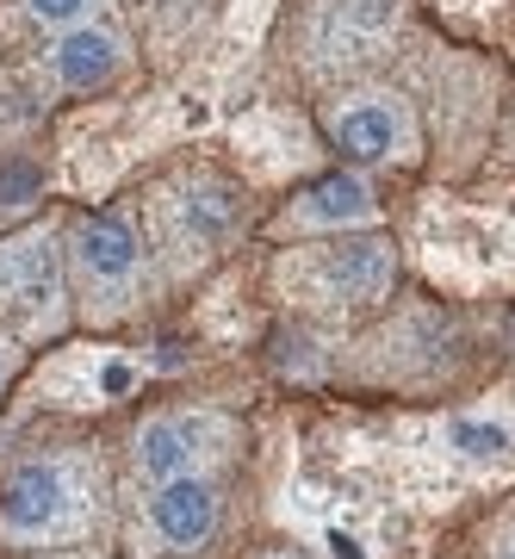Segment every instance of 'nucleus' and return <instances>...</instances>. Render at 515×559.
<instances>
[{
  "label": "nucleus",
  "instance_id": "nucleus-11",
  "mask_svg": "<svg viewBox=\"0 0 515 559\" xmlns=\"http://www.w3.org/2000/svg\"><path fill=\"white\" fill-rule=\"evenodd\" d=\"M25 367V348L13 336H0V404H7V392H13V380H20Z\"/></svg>",
  "mask_w": 515,
  "mask_h": 559
},
{
  "label": "nucleus",
  "instance_id": "nucleus-14",
  "mask_svg": "<svg viewBox=\"0 0 515 559\" xmlns=\"http://www.w3.org/2000/svg\"><path fill=\"white\" fill-rule=\"evenodd\" d=\"M255 559H304V554H292V547H267V554H255Z\"/></svg>",
  "mask_w": 515,
  "mask_h": 559
},
{
  "label": "nucleus",
  "instance_id": "nucleus-2",
  "mask_svg": "<svg viewBox=\"0 0 515 559\" xmlns=\"http://www.w3.org/2000/svg\"><path fill=\"white\" fill-rule=\"evenodd\" d=\"M75 318L69 305V261L50 224H32L20 237L0 242V330L13 342L62 336Z\"/></svg>",
  "mask_w": 515,
  "mask_h": 559
},
{
  "label": "nucleus",
  "instance_id": "nucleus-8",
  "mask_svg": "<svg viewBox=\"0 0 515 559\" xmlns=\"http://www.w3.org/2000/svg\"><path fill=\"white\" fill-rule=\"evenodd\" d=\"M323 280H330V293L348 305H367L385 293V280H392V249L385 242H342L323 255Z\"/></svg>",
  "mask_w": 515,
  "mask_h": 559
},
{
  "label": "nucleus",
  "instance_id": "nucleus-10",
  "mask_svg": "<svg viewBox=\"0 0 515 559\" xmlns=\"http://www.w3.org/2000/svg\"><path fill=\"white\" fill-rule=\"evenodd\" d=\"M20 7L38 25H62V32L69 25H87V13H94V0H20Z\"/></svg>",
  "mask_w": 515,
  "mask_h": 559
},
{
  "label": "nucleus",
  "instance_id": "nucleus-12",
  "mask_svg": "<svg viewBox=\"0 0 515 559\" xmlns=\"http://www.w3.org/2000/svg\"><path fill=\"white\" fill-rule=\"evenodd\" d=\"M459 441H466L472 454H503V429H472V423H459Z\"/></svg>",
  "mask_w": 515,
  "mask_h": 559
},
{
  "label": "nucleus",
  "instance_id": "nucleus-4",
  "mask_svg": "<svg viewBox=\"0 0 515 559\" xmlns=\"http://www.w3.org/2000/svg\"><path fill=\"white\" fill-rule=\"evenodd\" d=\"M62 261L81 293V311H94V318H119L143 286V237L124 212H87Z\"/></svg>",
  "mask_w": 515,
  "mask_h": 559
},
{
  "label": "nucleus",
  "instance_id": "nucleus-13",
  "mask_svg": "<svg viewBox=\"0 0 515 559\" xmlns=\"http://www.w3.org/2000/svg\"><path fill=\"white\" fill-rule=\"evenodd\" d=\"M20 559H106L99 547H62V554H20Z\"/></svg>",
  "mask_w": 515,
  "mask_h": 559
},
{
  "label": "nucleus",
  "instance_id": "nucleus-9",
  "mask_svg": "<svg viewBox=\"0 0 515 559\" xmlns=\"http://www.w3.org/2000/svg\"><path fill=\"white\" fill-rule=\"evenodd\" d=\"M298 218L304 224H373V193H367L360 175H330L304 193Z\"/></svg>",
  "mask_w": 515,
  "mask_h": 559
},
{
  "label": "nucleus",
  "instance_id": "nucleus-6",
  "mask_svg": "<svg viewBox=\"0 0 515 559\" xmlns=\"http://www.w3.org/2000/svg\"><path fill=\"white\" fill-rule=\"evenodd\" d=\"M323 131L348 162H404L417 150V119L392 94H360L323 112Z\"/></svg>",
  "mask_w": 515,
  "mask_h": 559
},
{
  "label": "nucleus",
  "instance_id": "nucleus-5",
  "mask_svg": "<svg viewBox=\"0 0 515 559\" xmlns=\"http://www.w3.org/2000/svg\"><path fill=\"white\" fill-rule=\"evenodd\" d=\"M143 522H149V540H156V554H205L212 535H218L224 522V491L212 473H199V479H168V485H149V503H143Z\"/></svg>",
  "mask_w": 515,
  "mask_h": 559
},
{
  "label": "nucleus",
  "instance_id": "nucleus-1",
  "mask_svg": "<svg viewBox=\"0 0 515 559\" xmlns=\"http://www.w3.org/2000/svg\"><path fill=\"white\" fill-rule=\"evenodd\" d=\"M106 528V460L87 441H38L0 473V559L99 547Z\"/></svg>",
  "mask_w": 515,
  "mask_h": 559
},
{
  "label": "nucleus",
  "instance_id": "nucleus-7",
  "mask_svg": "<svg viewBox=\"0 0 515 559\" xmlns=\"http://www.w3.org/2000/svg\"><path fill=\"white\" fill-rule=\"evenodd\" d=\"M50 69L69 94H99L124 75V38L106 25H69L62 44L50 50Z\"/></svg>",
  "mask_w": 515,
  "mask_h": 559
},
{
  "label": "nucleus",
  "instance_id": "nucleus-15",
  "mask_svg": "<svg viewBox=\"0 0 515 559\" xmlns=\"http://www.w3.org/2000/svg\"><path fill=\"white\" fill-rule=\"evenodd\" d=\"M0 336H7V330H0Z\"/></svg>",
  "mask_w": 515,
  "mask_h": 559
},
{
  "label": "nucleus",
  "instance_id": "nucleus-3",
  "mask_svg": "<svg viewBox=\"0 0 515 559\" xmlns=\"http://www.w3.org/2000/svg\"><path fill=\"white\" fill-rule=\"evenodd\" d=\"M230 448H237V423L224 417V411L175 404V411H149L131 429L124 460H131L137 485H168V479H199V473L224 466Z\"/></svg>",
  "mask_w": 515,
  "mask_h": 559
}]
</instances>
